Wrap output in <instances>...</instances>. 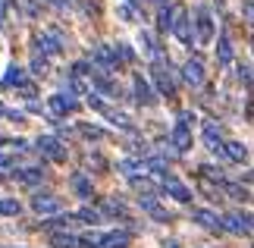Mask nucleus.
<instances>
[{"instance_id": "f257e3e1", "label": "nucleus", "mask_w": 254, "mask_h": 248, "mask_svg": "<svg viewBox=\"0 0 254 248\" xmlns=\"http://www.w3.org/2000/svg\"><path fill=\"white\" fill-rule=\"evenodd\" d=\"M191 25H194V44H198V47H207L213 41V35H217V28H213V25H217V19H213L207 3H201L198 9H194Z\"/></svg>"}, {"instance_id": "f03ea898", "label": "nucleus", "mask_w": 254, "mask_h": 248, "mask_svg": "<svg viewBox=\"0 0 254 248\" xmlns=\"http://www.w3.org/2000/svg\"><path fill=\"white\" fill-rule=\"evenodd\" d=\"M173 35L179 38L185 47H191V44H194V25H191L189 9H185L182 3H173Z\"/></svg>"}, {"instance_id": "7ed1b4c3", "label": "nucleus", "mask_w": 254, "mask_h": 248, "mask_svg": "<svg viewBox=\"0 0 254 248\" xmlns=\"http://www.w3.org/2000/svg\"><path fill=\"white\" fill-rule=\"evenodd\" d=\"M91 66L101 69V76L116 73V69H120V63H116L113 44H94V47H91Z\"/></svg>"}, {"instance_id": "20e7f679", "label": "nucleus", "mask_w": 254, "mask_h": 248, "mask_svg": "<svg viewBox=\"0 0 254 248\" xmlns=\"http://www.w3.org/2000/svg\"><path fill=\"white\" fill-rule=\"evenodd\" d=\"M35 148H38V151H41L44 157L57 161V164H63V161H66V154H69V151H66V145L60 142V138H54V135H41Z\"/></svg>"}, {"instance_id": "39448f33", "label": "nucleus", "mask_w": 254, "mask_h": 248, "mask_svg": "<svg viewBox=\"0 0 254 248\" xmlns=\"http://www.w3.org/2000/svg\"><path fill=\"white\" fill-rule=\"evenodd\" d=\"M132 91H135V101H138L141 107L157 104V91L151 88V82H148V79H144L141 73H135V76H132Z\"/></svg>"}, {"instance_id": "423d86ee", "label": "nucleus", "mask_w": 254, "mask_h": 248, "mask_svg": "<svg viewBox=\"0 0 254 248\" xmlns=\"http://www.w3.org/2000/svg\"><path fill=\"white\" fill-rule=\"evenodd\" d=\"M220 226L236 236H251V214H226L220 217Z\"/></svg>"}, {"instance_id": "0eeeda50", "label": "nucleus", "mask_w": 254, "mask_h": 248, "mask_svg": "<svg viewBox=\"0 0 254 248\" xmlns=\"http://www.w3.org/2000/svg\"><path fill=\"white\" fill-rule=\"evenodd\" d=\"M182 82L191 85V88H198L204 82V63H201V57H189V60L182 63Z\"/></svg>"}, {"instance_id": "6e6552de", "label": "nucleus", "mask_w": 254, "mask_h": 248, "mask_svg": "<svg viewBox=\"0 0 254 248\" xmlns=\"http://www.w3.org/2000/svg\"><path fill=\"white\" fill-rule=\"evenodd\" d=\"M160 182H163V192H170L176 201H182V204H189L191 198H194V195H191V188H189V185H182V182L176 179V176H170V173H167V176H160Z\"/></svg>"}, {"instance_id": "1a4fd4ad", "label": "nucleus", "mask_w": 254, "mask_h": 248, "mask_svg": "<svg viewBox=\"0 0 254 248\" xmlns=\"http://www.w3.org/2000/svg\"><path fill=\"white\" fill-rule=\"evenodd\" d=\"M63 35L60 32H44V35H35V47H41L44 54H51V57H57L63 51Z\"/></svg>"}, {"instance_id": "9d476101", "label": "nucleus", "mask_w": 254, "mask_h": 248, "mask_svg": "<svg viewBox=\"0 0 254 248\" xmlns=\"http://www.w3.org/2000/svg\"><path fill=\"white\" fill-rule=\"evenodd\" d=\"M32 207H35L38 214H57L63 204H60V198L51 195V192H35L32 195Z\"/></svg>"}, {"instance_id": "9b49d317", "label": "nucleus", "mask_w": 254, "mask_h": 248, "mask_svg": "<svg viewBox=\"0 0 254 248\" xmlns=\"http://www.w3.org/2000/svg\"><path fill=\"white\" fill-rule=\"evenodd\" d=\"M79 110V101L72 94H51V113L54 116H66V113H75Z\"/></svg>"}, {"instance_id": "f8f14e48", "label": "nucleus", "mask_w": 254, "mask_h": 248, "mask_svg": "<svg viewBox=\"0 0 254 248\" xmlns=\"http://www.w3.org/2000/svg\"><path fill=\"white\" fill-rule=\"evenodd\" d=\"M191 220L204 226V230H210V233H220L223 226H220V217L213 214V211H204V207H191Z\"/></svg>"}, {"instance_id": "ddd939ff", "label": "nucleus", "mask_w": 254, "mask_h": 248, "mask_svg": "<svg viewBox=\"0 0 254 248\" xmlns=\"http://www.w3.org/2000/svg\"><path fill=\"white\" fill-rule=\"evenodd\" d=\"M204 148L213 154H223V135H220V126L217 123H204Z\"/></svg>"}, {"instance_id": "4468645a", "label": "nucleus", "mask_w": 254, "mask_h": 248, "mask_svg": "<svg viewBox=\"0 0 254 248\" xmlns=\"http://www.w3.org/2000/svg\"><path fill=\"white\" fill-rule=\"evenodd\" d=\"M170 145H173L179 154H185V151L191 148V129H185V126H179V123H176L173 135H170Z\"/></svg>"}, {"instance_id": "2eb2a0df", "label": "nucleus", "mask_w": 254, "mask_h": 248, "mask_svg": "<svg viewBox=\"0 0 254 248\" xmlns=\"http://www.w3.org/2000/svg\"><path fill=\"white\" fill-rule=\"evenodd\" d=\"M129 242H132V233H126V230H113V233H104L101 248H129Z\"/></svg>"}, {"instance_id": "dca6fc26", "label": "nucleus", "mask_w": 254, "mask_h": 248, "mask_svg": "<svg viewBox=\"0 0 254 248\" xmlns=\"http://www.w3.org/2000/svg\"><path fill=\"white\" fill-rule=\"evenodd\" d=\"M223 154L236 164H245L248 161V145L245 142H223Z\"/></svg>"}, {"instance_id": "f3484780", "label": "nucleus", "mask_w": 254, "mask_h": 248, "mask_svg": "<svg viewBox=\"0 0 254 248\" xmlns=\"http://www.w3.org/2000/svg\"><path fill=\"white\" fill-rule=\"evenodd\" d=\"M69 185H72V192L79 195V198H91L94 195V185H91V176H85V173H75L72 179H69Z\"/></svg>"}, {"instance_id": "a211bd4d", "label": "nucleus", "mask_w": 254, "mask_h": 248, "mask_svg": "<svg viewBox=\"0 0 254 248\" xmlns=\"http://www.w3.org/2000/svg\"><path fill=\"white\" fill-rule=\"evenodd\" d=\"M104 116H107V120H110L116 129H126L129 135H135V132H138V129H135V123H132L126 113H116V110H110V107H107V110H104Z\"/></svg>"}, {"instance_id": "6ab92c4d", "label": "nucleus", "mask_w": 254, "mask_h": 248, "mask_svg": "<svg viewBox=\"0 0 254 248\" xmlns=\"http://www.w3.org/2000/svg\"><path fill=\"white\" fill-rule=\"evenodd\" d=\"M217 63L220 66H229L232 63V41H229V35H220L217 38Z\"/></svg>"}, {"instance_id": "aec40b11", "label": "nucleus", "mask_w": 254, "mask_h": 248, "mask_svg": "<svg viewBox=\"0 0 254 248\" xmlns=\"http://www.w3.org/2000/svg\"><path fill=\"white\" fill-rule=\"evenodd\" d=\"M123 176H129V179H138L141 173H148L144 170V161H120V166H116Z\"/></svg>"}, {"instance_id": "412c9836", "label": "nucleus", "mask_w": 254, "mask_h": 248, "mask_svg": "<svg viewBox=\"0 0 254 248\" xmlns=\"http://www.w3.org/2000/svg\"><path fill=\"white\" fill-rule=\"evenodd\" d=\"M97 214H101V217H120V220H126V207L120 201H101V204H97Z\"/></svg>"}, {"instance_id": "4be33fe9", "label": "nucleus", "mask_w": 254, "mask_h": 248, "mask_svg": "<svg viewBox=\"0 0 254 248\" xmlns=\"http://www.w3.org/2000/svg\"><path fill=\"white\" fill-rule=\"evenodd\" d=\"M0 85H3V88H9V85H19V88H22V85H25V69H22V66H9Z\"/></svg>"}, {"instance_id": "5701e85b", "label": "nucleus", "mask_w": 254, "mask_h": 248, "mask_svg": "<svg viewBox=\"0 0 254 248\" xmlns=\"http://www.w3.org/2000/svg\"><path fill=\"white\" fill-rule=\"evenodd\" d=\"M51 245L54 248H79V236H69V233H54L51 236Z\"/></svg>"}, {"instance_id": "b1692460", "label": "nucleus", "mask_w": 254, "mask_h": 248, "mask_svg": "<svg viewBox=\"0 0 254 248\" xmlns=\"http://www.w3.org/2000/svg\"><path fill=\"white\" fill-rule=\"evenodd\" d=\"M72 220H75L72 214H63V211H57V214H54V220H44L41 226H47V230H66V226H69Z\"/></svg>"}, {"instance_id": "393cba45", "label": "nucleus", "mask_w": 254, "mask_h": 248, "mask_svg": "<svg viewBox=\"0 0 254 248\" xmlns=\"http://www.w3.org/2000/svg\"><path fill=\"white\" fill-rule=\"evenodd\" d=\"M79 135H82V138H88V142H101V138H104L107 132H104V129H101V126H91V123H82V126H79Z\"/></svg>"}, {"instance_id": "a878e982", "label": "nucleus", "mask_w": 254, "mask_h": 248, "mask_svg": "<svg viewBox=\"0 0 254 248\" xmlns=\"http://www.w3.org/2000/svg\"><path fill=\"white\" fill-rule=\"evenodd\" d=\"M19 214H22V204L16 198H3L0 201V217H19Z\"/></svg>"}, {"instance_id": "bb28decb", "label": "nucleus", "mask_w": 254, "mask_h": 248, "mask_svg": "<svg viewBox=\"0 0 254 248\" xmlns=\"http://www.w3.org/2000/svg\"><path fill=\"white\" fill-rule=\"evenodd\" d=\"M157 28H160V32H173V6H160V13H157Z\"/></svg>"}, {"instance_id": "cd10ccee", "label": "nucleus", "mask_w": 254, "mask_h": 248, "mask_svg": "<svg viewBox=\"0 0 254 248\" xmlns=\"http://www.w3.org/2000/svg\"><path fill=\"white\" fill-rule=\"evenodd\" d=\"M16 179L32 185V182H38V179H44V170H38V166H28V170H19V173H16Z\"/></svg>"}, {"instance_id": "c85d7f7f", "label": "nucleus", "mask_w": 254, "mask_h": 248, "mask_svg": "<svg viewBox=\"0 0 254 248\" xmlns=\"http://www.w3.org/2000/svg\"><path fill=\"white\" fill-rule=\"evenodd\" d=\"M101 239H104V233H85L79 236V248H101Z\"/></svg>"}, {"instance_id": "c756f323", "label": "nucleus", "mask_w": 254, "mask_h": 248, "mask_svg": "<svg viewBox=\"0 0 254 248\" xmlns=\"http://www.w3.org/2000/svg\"><path fill=\"white\" fill-rule=\"evenodd\" d=\"M75 220H82V223H101V214H97V207H82L79 214H72Z\"/></svg>"}, {"instance_id": "7c9ffc66", "label": "nucleus", "mask_w": 254, "mask_h": 248, "mask_svg": "<svg viewBox=\"0 0 254 248\" xmlns=\"http://www.w3.org/2000/svg\"><path fill=\"white\" fill-rule=\"evenodd\" d=\"M223 188L229 192V198H239V201H248V188H242L236 182H223Z\"/></svg>"}, {"instance_id": "2f4dec72", "label": "nucleus", "mask_w": 254, "mask_h": 248, "mask_svg": "<svg viewBox=\"0 0 254 248\" xmlns=\"http://www.w3.org/2000/svg\"><path fill=\"white\" fill-rule=\"evenodd\" d=\"M85 166H94L97 173H104V170H107V161H104L101 154H88V157H85Z\"/></svg>"}, {"instance_id": "473e14b6", "label": "nucleus", "mask_w": 254, "mask_h": 248, "mask_svg": "<svg viewBox=\"0 0 254 248\" xmlns=\"http://www.w3.org/2000/svg\"><path fill=\"white\" fill-rule=\"evenodd\" d=\"M236 69H239V82L245 85V91H251V69H248V63H239Z\"/></svg>"}, {"instance_id": "72a5a7b5", "label": "nucleus", "mask_w": 254, "mask_h": 248, "mask_svg": "<svg viewBox=\"0 0 254 248\" xmlns=\"http://www.w3.org/2000/svg\"><path fill=\"white\" fill-rule=\"evenodd\" d=\"M32 73L35 76H44L47 73V57H38V54L32 57Z\"/></svg>"}, {"instance_id": "f704fd0d", "label": "nucleus", "mask_w": 254, "mask_h": 248, "mask_svg": "<svg viewBox=\"0 0 254 248\" xmlns=\"http://www.w3.org/2000/svg\"><path fill=\"white\" fill-rule=\"evenodd\" d=\"M88 107H91V110H101V113L107 110V104L101 101V94H94V91H91V94H88Z\"/></svg>"}, {"instance_id": "c9c22d12", "label": "nucleus", "mask_w": 254, "mask_h": 248, "mask_svg": "<svg viewBox=\"0 0 254 248\" xmlns=\"http://www.w3.org/2000/svg\"><path fill=\"white\" fill-rule=\"evenodd\" d=\"M132 185H135V192H144V195H154V185H151L148 179H132Z\"/></svg>"}, {"instance_id": "e433bc0d", "label": "nucleus", "mask_w": 254, "mask_h": 248, "mask_svg": "<svg viewBox=\"0 0 254 248\" xmlns=\"http://www.w3.org/2000/svg\"><path fill=\"white\" fill-rule=\"evenodd\" d=\"M116 13H120L123 22H135V9H132V6H126V3H123L120 9H116Z\"/></svg>"}, {"instance_id": "4c0bfd02", "label": "nucleus", "mask_w": 254, "mask_h": 248, "mask_svg": "<svg viewBox=\"0 0 254 248\" xmlns=\"http://www.w3.org/2000/svg\"><path fill=\"white\" fill-rule=\"evenodd\" d=\"M179 126L191 129V126H194V113H191V110H182V113H179Z\"/></svg>"}, {"instance_id": "58836bf2", "label": "nucleus", "mask_w": 254, "mask_h": 248, "mask_svg": "<svg viewBox=\"0 0 254 248\" xmlns=\"http://www.w3.org/2000/svg\"><path fill=\"white\" fill-rule=\"evenodd\" d=\"M126 148H129V151H135V154H144V151H148V148H144V142H138V138L126 142Z\"/></svg>"}, {"instance_id": "ea45409f", "label": "nucleus", "mask_w": 254, "mask_h": 248, "mask_svg": "<svg viewBox=\"0 0 254 248\" xmlns=\"http://www.w3.org/2000/svg\"><path fill=\"white\" fill-rule=\"evenodd\" d=\"M3 145H6V148H16V151H25V148H28V145L22 142V138H6Z\"/></svg>"}, {"instance_id": "a19ab883", "label": "nucleus", "mask_w": 254, "mask_h": 248, "mask_svg": "<svg viewBox=\"0 0 254 248\" xmlns=\"http://www.w3.org/2000/svg\"><path fill=\"white\" fill-rule=\"evenodd\" d=\"M22 6H25L28 19H35V16H38V3H35V0H22Z\"/></svg>"}, {"instance_id": "79ce46f5", "label": "nucleus", "mask_w": 254, "mask_h": 248, "mask_svg": "<svg viewBox=\"0 0 254 248\" xmlns=\"http://www.w3.org/2000/svg\"><path fill=\"white\" fill-rule=\"evenodd\" d=\"M6 22V0H0V25Z\"/></svg>"}, {"instance_id": "37998d69", "label": "nucleus", "mask_w": 254, "mask_h": 248, "mask_svg": "<svg viewBox=\"0 0 254 248\" xmlns=\"http://www.w3.org/2000/svg\"><path fill=\"white\" fill-rule=\"evenodd\" d=\"M141 3H148V0H126V6H141Z\"/></svg>"}, {"instance_id": "c03bdc74", "label": "nucleus", "mask_w": 254, "mask_h": 248, "mask_svg": "<svg viewBox=\"0 0 254 248\" xmlns=\"http://www.w3.org/2000/svg\"><path fill=\"white\" fill-rule=\"evenodd\" d=\"M0 166H9V157H0Z\"/></svg>"}, {"instance_id": "a18cd8bd", "label": "nucleus", "mask_w": 254, "mask_h": 248, "mask_svg": "<svg viewBox=\"0 0 254 248\" xmlns=\"http://www.w3.org/2000/svg\"><path fill=\"white\" fill-rule=\"evenodd\" d=\"M0 116H6V107L3 104H0Z\"/></svg>"}]
</instances>
